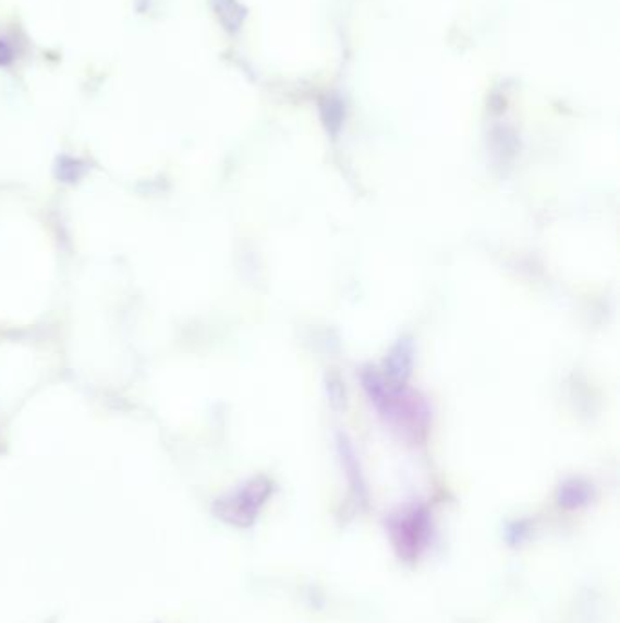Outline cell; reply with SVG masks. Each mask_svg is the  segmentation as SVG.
Here are the masks:
<instances>
[{"label": "cell", "instance_id": "1", "mask_svg": "<svg viewBox=\"0 0 620 623\" xmlns=\"http://www.w3.org/2000/svg\"><path fill=\"white\" fill-rule=\"evenodd\" d=\"M13 59H15V57H13L12 46L8 45L7 40L0 39V67H10Z\"/></svg>", "mask_w": 620, "mask_h": 623}]
</instances>
